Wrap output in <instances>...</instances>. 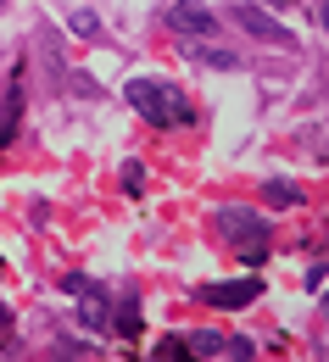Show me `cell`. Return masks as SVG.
<instances>
[{
    "label": "cell",
    "instance_id": "5",
    "mask_svg": "<svg viewBox=\"0 0 329 362\" xmlns=\"http://www.w3.org/2000/svg\"><path fill=\"white\" fill-rule=\"evenodd\" d=\"M67 290H73V296H84V307H79L84 329H106V323H112V307H106V296L95 290L90 279H79V273H73V279H67Z\"/></svg>",
    "mask_w": 329,
    "mask_h": 362
},
{
    "label": "cell",
    "instance_id": "17",
    "mask_svg": "<svg viewBox=\"0 0 329 362\" xmlns=\"http://www.w3.org/2000/svg\"><path fill=\"white\" fill-rule=\"evenodd\" d=\"M0 6H6V0H0Z\"/></svg>",
    "mask_w": 329,
    "mask_h": 362
},
{
    "label": "cell",
    "instance_id": "8",
    "mask_svg": "<svg viewBox=\"0 0 329 362\" xmlns=\"http://www.w3.org/2000/svg\"><path fill=\"white\" fill-rule=\"evenodd\" d=\"M185 346H190V357H224V351H229V340H224L218 329H195Z\"/></svg>",
    "mask_w": 329,
    "mask_h": 362
},
{
    "label": "cell",
    "instance_id": "14",
    "mask_svg": "<svg viewBox=\"0 0 329 362\" xmlns=\"http://www.w3.org/2000/svg\"><path fill=\"white\" fill-rule=\"evenodd\" d=\"M6 329H11V307H0V334H6Z\"/></svg>",
    "mask_w": 329,
    "mask_h": 362
},
{
    "label": "cell",
    "instance_id": "13",
    "mask_svg": "<svg viewBox=\"0 0 329 362\" xmlns=\"http://www.w3.org/2000/svg\"><path fill=\"white\" fill-rule=\"evenodd\" d=\"M117 329H123V334H134V329H140V313H134V307H129V313H117Z\"/></svg>",
    "mask_w": 329,
    "mask_h": 362
},
{
    "label": "cell",
    "instance_id": "9",
    "mask_svg": "<svg viewBox=\"0 0 329 362\" xmlns=\"http://www.w3.org/2000/svg\"><path fill=\"white\" fill-rule=\"evenodd\" d=\"M262 195H268L274 206H296V201H301V189H296V184H284V179H268V184H262Z\"/></svg>",
    "mask_w": 329,
    "mask_h": 362
},
{
    "label": "cell",
    "instance_id": "6",
    "mask_svg": "<svg viewBox=\"0 0 329 362\" xmlns=\"http://www.w3.org/2000/svg\"><path fill=\"white\" fill-rule=\"evenodd\" d=\"M235 23L246 28V34H251V40H268V45H284V40H290V34H284V23H274L262 6H240Z\"/></svg>",
    "mask_w": 329,
    "mask_h": 362
},
{
    "label": "cell",
    "instance_id": "15",
    "mask_svg": "<svg viewBox=\"0 0 329 362\" xmlns=\"http://www.w3.org/2000/svg\"><path fill=\"white\" fill-rule=\"evenodd\" d=\"M318 23H324V28H329V0H324V11H318Z\"/></svg>",
    "mask_w": 329,
    "mask_h": 362
},
{
    "label": "cell",
    "instance_id": "2",
    "mask_svg": "<svg viewBox=\"0 0 329 362\" xmlns=\"http://www.w3.org/2000/svg\"><path fill=\"white\" fill-rule=\"evenodd\" d=\"M218 234L257 268V262H262V245H268V218H257L251 206H224V212H218Z\"/></svg>",
    "mask_w": 329,
    "mask_h": 362
},
{
    "label": "cell",
    "instance_id": "11",
    "mask_svg": "<svg viewBox=\"0 0 329 362\" xmlns=\"http://www.w3.org/2000/svg\"><path fill=\"white\" fill-rule=\"evenodd\" d=\"M123 189H129V195H140V189H145V168H140V162L123 168Z\"/></svg>",
    "mask_w": 329,
    "mask_h": 362
},
{
    "label": "cell",
    "instance_id": "3",
    "mask_svg": "<svg viewBox=\"0 0 329 362\" xmlns=\"http://www.w3.org/2000/svg\"><path fill=\"white\" fill-rule=\"evenodd\" d=\"M262 296V279L251 273V279H229V284H201L195 290V301L201 307H224V313H235V307H251Z\"/></svg>",
    "mask_w": 329,
    "mask_h": 362
},
{
    "label": "cell",
    "instance_id": "7",
    "mask_svg": "<svg viewBox=\"0 0 329 362\" xmlns=\"http://www.w3.org/2000/svg\"><path fill=\"white\" fill-rule=\"evenodd\" d=\"M17 117H23V90H6V100H0V151L17 134Z\"/></svg>",
    "mask_w": 329,
    "mask_h": 362
},
{
    "label": "cell",
    "instance_id": "12",
    "mask_svg": "<svg viewBox=\"0 0 329 362\" xmlns=\"http://www.w3.org/2000/svg\"><path fill=\"white\" fill-rule=\"evenodd\" d=\"M224 357H240V362H246V357H257V346H251V340H229V351H224Z\"/></svg>",
    "mask_w": 329,
    "mask_h": 362
},
{
    "label": "cell",
    "instance_id": "10",
    "mask_svg": "<svg viewBox=\"0 0 329 362\" xmlns=\"http://www.w3.org/2000/svg\"><path fill=\"white\" fill-rule=\"evenodd\" d=\"M151 357H156V362H179V357H190V346L179 340V334H168V340H162V346H156Z\"/></svg>",
    "mask_w": 329,
    "mask_h": 362
},
{
    "label": "cell",
    "instance_id": "4",
    "mask_svg": "<svg viewBox=\"0 0 329 362\" xmlns=\"http://www.w3.org/2000/svg\"><path fill=\"white\" fill-rule=\"evenodd\" d=\"M168 23H173V34H185V40H218V17H212L201 0H173V6H168Z\"/></svg>",
    "mask_w": 329,
    "mask_h": 362
},
{
    "label": "cell",
    "instance_id": "16",
    "mask_svg": "<svg viewBox=\"0 0 329 362\" xmlns=\"http://www.w3.org/2000/svg\"><path fill=\"white\" fill-rule=\"evenodd\" d=\"M324 313H329V296H324Z\"/></svg>",
    "mask_w": 329,
    "mask_h": 362
},
{
    "label": "cell",
    "instance_id": "1",
    "mask_svg": "<svg viewBox=\"0 0 329 362\" xmlns=\"http://www.w3.org/2000/svg\"><path fill=\"white\" fill-rule=\"evenodd\" d=\"M129 106L140 112L151 129H179V123L195 117L190 95L179 84H168V78H129Z\"/></svg>",
    "mask_w": 329,
    "mask_h": 362
}]
</instances>
